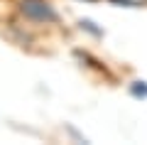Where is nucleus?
I'll return each mask as SVG.
<instances>
[{"instance_id": "obj_3", "label": "nucleus", "mask_w": 147, "mask_h": 145, "mask_svg": "<svg viewBox=\"0 0 147 145\" xmlns=\"http://www.w3.org/2000/svg\"><path fill=\"white\" fill-rule=\"evenodd\" d=\"M113 3H120V5H127V7H140L142 5L140 0H113Z\"/></svg>"}, {"instance_id": "obj_2", "label": "nucleus", "mask_w": 147, "mask_h": 145, "mask_svg": "<svg viewBox=\"0 0 147 145\" xmlns=\"http://www.w3.org/2000/svg\"><path fill=\"white\" fill-rule=\"evenodd\" d=\"M130 93H132V96H137V99H147V84L145 81H135L130 86Z\"/></svg>"}, {"instance_id": "obj_1", "label": "nucleus", "mask_w": 147, "mask_h": 145, "mask_svg": "<svg viewBox=\"0 0 147 145\" xmlns=\"http://www.w3.org/2000/svg\"><path fill=\"white\" fill-rule=\"evenodd\" d=\"M17 10H20V15H25L27 20L42 22V25H49V22L59 20L57 10H54V5L49 0H20V3H17Z\"/></svg>"}]
</instances>
